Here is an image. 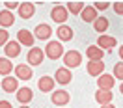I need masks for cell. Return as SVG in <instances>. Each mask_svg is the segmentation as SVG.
<instances>
[{"label":"cell","mask_w":123,"mask_h":108,"mask_svg":"<svg viewBox=\"0 0 123 108\" xmlns=\"http://www.w3.org/2000/svg\"><path fill=\"white\" fill-rule=\"evenodd\" d=\"M114 11L117 13V15H123V2H114Z\"/></svg>","instance_id":"obj_29"},{"label":"cell","mask_w":123,"mask_h":108,"mask_svg":"<svg viewBox=\"0 0 123 108\" xmlns=\"http://www.w3.org/2000/svg\"><path fill=\"white\" fill-rule=\"evenodd\" d=\"M54 84H56V80L52 77H49V75H43L37 80V88H39V91H43V93L54 91Z\"/></svg>","instance_id":"obj_8"},{"label":"cell","mask_w":123,"mask_h":108,"mask_svg":"<svg viewBox=\"0 0 123 108\" xmlns=\"http://www.w3.org/2000/svg\"><path fill=\"white\" fill-rule=\"evenodd\" d=\"M45 60V52H43V48H39V47H32L28 54H26V62L32 63V67L34 65H41Z\"/></svg>","instance_id":"obj_4"},{"label":"cell","mask_w":123,"mask_h":108,"mask_svg":"<svg viewBox=\"0 0 123 108\" xmlns=\"http://www.w3.org/2000/svg\"><path fill=\"white\" fill-rule=\"evenodd\" d=\"M119 60H121V62H123V45L119 47Z\"/></svg>","instance_id":"obj_32"},{"label":"cell","mask_w":123,"mask_h":108,"mask_svg":"<svg viewBox=\"0 0 123 108\" xmlns=\"http://www.w3.org/2000/svg\"><path fill=\"white\" fill-rule=\"evenodd\" d=\"M67 11L73 13V15H80L82 9H84V2H67Z\"/></svg>","instance_id":"obj_25"},{"label":"cell","mask_w":123,"mask_h":108,"mask_svg":"<svg viewBox=\"0 0 123 108\" xmlns=\"http://www.w3.org/2000/svg\"><path fill=\"white\" fill-rule=\"evenodd\" d=\"M71 78H73V75H71V71L67 69V67H60V69H56V73H54V80L62 86L69 84Z\"/></svg>","instance_id":"obj_11"},{"label":"cell","mask_w":123,"mask_h":108,"mask_svg":"<svg viewBox=\"0 0 123 108\" xmlns=\"http://www.w3.org/2000/svg\"><path fill=\"white\" fill-rule=\"evenodd\" d=\"M9 41V34L8 30H4V28H0V47H6V43Z\"/></svg>","instance_id":"obj_27"},{"label":"cell","mask_w":123,"mask_h":108,"mask_svg":"<svg viewBox=\"0 0 123 108\" xmlns=\"http://www.w3.org/2000/svg\"><path fill=\"white\" fill-rule=\"evenodd\" d=\"M88 75H92V77H101L103 75V71H105V63L103 62H88Z\"/></svg>","instance_id":"obj_19"},{"label":"cell","mask_w":123,"mask_h":108,"mask_svg":"<svg viewBox=\"0 0 123 108\" xmlns=\"http://www.w3.org/2000/svg\"><path fill=\"white\" fill-rule=\"evenodd\" d=\"M13 69H15V67H13V63L9 62L8 58H0V75H2V77H9Z\"/></svg>","instance_id":"obj_24"},{"label":"cell","mask_w":123,"mask_h":108,"mask_svg":"<svg viewBox=\"0 0 123 108\" xmlns=\"http://www.w3.org/2000/svg\"><path fill=\"white\" fill-rule=\"evenodd\" d=\"M17 41L21 43V45L24 47H34V41H36V36L32 34L30 30H26V28H23V30H19L17 32Z\"/></svg>","instance_id":"obj_6"},{"label":"cell","mask_w":123,"mask_h":108,"mask_svg":"<svg viewBox=\"0 0 123 108\" xmlns=\"http://www.w3.org/2000/svg\"><path fill=\"white\" fill-rule=\"evenodd\" d=\"M2 90L6 93H17V90H19V78L17 77H4L2 78Z\"/></svg>","instance_id":"obj_7"},{"label":"cell","mask_w":123,"mask_h":108,"mask_svg":"<svg viewBox=\"0 0 123 108\" xmlns=\"http://www.w3.org/2000/svg\"><path fill=\"white\" fill-rule=\"evenodd\" d=\"M13 71H15V77L19 78V80H30V78H32V67H30V65H26V63L17 65Z\"/></svg>","instance_id":"obj_17"},{"label":"cell","mask_w":123,"mask_h":108,"mask_svg":"<svg viewBox=\"0 0 123 108\" xmlns=\"http://www.w3.org/2000/svg\"><path fill=\"white\" fill-rule=\"evenodd\" d=\"M50 101H52V104H56V106H65L71 101V95L67 91H63V90H56L50 95Z\"/></svg>","instance_id":"obj_5"},{"label":"cell","mask_w":123,"mask_h":108,"mask_svg":"<svg viewBox=\"0 0 123 108\" xmlns=\"http://www.w3.org/2000/svg\"><path fill=\"white\" fill-rule=\"evenodd\" d=\"M86 56L90 62H103V56H105V50L99 48L97 45H90L86 48Z\"/></svg>","instance_id":"obj_12"},{"label":"cell","mask_w":123,"mask_h":108,"mask_svg":"<svg viewBox=\"0 0 123 108\" xmlns=\"http://www.w3.org/2000/svg\"><path fill=\"white\" fill-rule=\"evenodd\" d=\"M114 84H116V78H114V75H101V77H97V86H99V90H106V91H110L112 88H114Z\"/></svg>","instance_id":"obj_10"},{"label":"cell","mask_w":123,"mask_h":108,"mask_svg":"<svg viewBox=\"0 0 123 108\" xmlns=\"http://www.w3.org/2000/svg\"><path fill=\"white\" fill-rule=\"evenodd\" d=\"M19 108H30V106H28V104H21Z\"/></svg>","instance_id":"obj_35"},{"label":"cell","mask_w":123,"mask_h":108,"mask_svg":"<svg viewBox=\"0 0 123 108\" xmlns=\"http://www.w3.org/2000/svg\"><path fill=\"white\" fill-rule=\"evenodd\" d=\"M108 6H110L108 2H95V4H93V8L97 9V11H103V9H108Z\"/></svg>","instance_id":"obj_28"},{"label":"cell","mask_w":123,"mask_h":108,"mask_svg":"<svg viewBox=\"0 0 123 108\" xmlns=\"http://www.w3.org/2000/svg\"><path fill=\"white\" fill-rule=\"evenodd\" d=\"M112 99H114V95L110 91H106V90H97V91H95V101L99 102L101 106H103V104H110Z\"/></svg>","instance_id":"obj_20"},{"label":"cell","mask_w":123,"mask_h":108,"mask_svg":"<svg viewBox=\"0 0 123 108\" xmlns=\"http://www.w3.org/2000/svg\"><path fill=\"white\" fill-rule=\"evenodd\" d=\"M116 45H117L116 37H110V36H99V39H97V47L103 48V50H106V52L116 48Z\"/></svg>","instance_id":"obj_13"},{"label":"cell","mask_w":123,"mask_h":108,"mask_svg":"<svg viewBox=\"0 0 123 108\" xmlns=\"http://www.w3.org/2000/svg\"><path fill=\"white\" fill-rule=\"evenodd\" d=\"M4 52H6V56L8 58H17L19 54H21V43L19 41H8L6 43V47H4Z\"/></svg>","instance_id":"obj_16"},{"label":"cell","mask_w":123,"mask_h":108,"mask_svg":"<svg viewBox=\"0 0 123 108\" xmlns=\"http://www.w3.org/2000/svg\"><path fill=\"white\" fill-rule=\"evenodd\" d=\"M43 52L49 60H60L62 56H63V45H62V41H49L47 47L43 48Z\"/></svg>","instance_id":"obj_1"},{"label":"cell","mask_w":123,"mask_h":108,"mask_svg":"<svg viewBox=\"0 0 123 108\" xmlns=\"http://www.w3.org/2000/svg\"><path fill=\"white\" fill-rule=\"evenodd\" d=\"M114 78H119V80L123 82V63L121 62L114 65Z\"/></svg>","instance_id":"obj_26"},{"label":"cell","mask_w":123,"mask_h":108,"mask_svg":"<svg viewBox=\"0 0 123 108\" xmlns=\"http://www.w3.org/2000/svg\"><path fill=\"white\" fill-rule=\"evenodd\" d=\"M119 93L123 95V82H121V86H119Z\"/></svg>","instance_id":"obj_34"},{"label":"cell","mask_w":123,"mask_h":108,"mask_svg":"<svg viewBox=\"0 0 123 108\" xmlns=\"http://www.w3.org/2000/svg\"><path fill=\"white\" fill-rule=\"evenodd\" d=\"M56 36H58V39H60L62 43L63 41H71L73 39V28L67 26V24H62V26H58V30H56Z\"/></svg>","instance_id":"obj_18"},{"label":"cell","mask_w":123,"mask_h":108,"mask_svg":"<svg viewBox=\"0 0 123 108\" xmlns=\"http://www.w3.org/2000/svg\"><path fill=\"white\" fill-rule=\"evenodd\" d=\"M34 34H36V39L47 41V39L52 36V28H50L49 24H37V26H36V30H34Z\"/></svg>","instance_id":"obj_15"},{"label":"cell","mask_w":123,"mask_h":108,"mask_svg":"<svg viewBox=\"0 0 123 108\" xmlns=\"http://www.w3.org/2000/svg\"><path fill=\"white\" fill-rule=\"evenodd\" d=\"M108 26H110V21H108L106 17H97V19L93 21V28H95V32H99V34L106 32Z\"/></svg>","instance_id":"obj_23"},{"label":"cell","mask_w":123,"mask_h":108,"mask_svg":"<svg viewBox=\"0 0 123 108\" xmlns=\"http://www.w3.org/2000/svg\"><path fill=\"white\" fill-rule=\"evenodd\" d=\"M67 17H69V11H67L65 6H62V4H58V6H54V8L50 9V19H52L54 23H58L60 26L65 24Z\"/></svg>","instance_id":"obj_3"},{"label":"cell","mask_w":123,"mask_h":108,"mask_svg":"<svg viewBox=\"0 0 123 108\" xmlns=\"http://www.w3.org/2000/svg\"><path fill=\"white\" fill-rule=\"evenodd\" d=\"M63 63H65L67 69H75V67H78L82 63V54L78 50H67L63 54Z\"/></svg>","instance_id":"obj_2"},{"label":"cell","mask_w":123,"mask_h":108,"mask_svg":"<svg viewBox=\"0 0 123 108\" xmlns=\"http://www.w3.org/2000/svg\"><path fill=\"white\" fill-rule=\"evenodd\" d=\"M13 23H15V19H13V13H11V11H8V9L0 11V26H2L4 30L9 28Z\"/></svg>","instance_id":"obj_22"},{"label":"cell","mask_w":123,"mask_h":108,"mask_svg":"<svg viewBox=\"0 0 123 108\" xmlns=\"http://www.w3.org/2000/svg\"><path fill=\"white\" fill-rule=\"evenodd\" d=\"M15 95H17V101H19L21 104H28V102L34 99V91H32L30 88H26V86H24V88H19Z\"/></svg>","instance_id":"obj_14"},{"label":"cell","mask_w":123,"mask_h":108,"mask_svg":"<svg viewBox=\"0 0 123 108\" xmlns=\"http://www.w3.org/2000/svg\"><path fill=\"white\" fill-rule=\"evenodd\" d=\"M80 19H82L84 23H93V21L97 19V9L93 8V6H84L82 13H80Z\"/></svg>","instance_id":"obj_21"},{"label":"cell","mask_w":123,"mask_h":108,"mask_svg":"<svg viewBox=\"0 0 123 108\" xmlns=\"http://www.w3.org/2000/svg\"><path fill=\"white\" fill-rule=\"evenodd\" d=\"M101 108H116V106H114V104H112V102H110V104H103V106H101Z\"/></svg>","instance_id":"obj_33"},{"label":"cell","mask_w":123,"mask_h":108,"mask_svg":"<svg viewBox=\"0 0 123 108\" xmlns=\"http://www.w3.org/2000/svg\"><path fill=\"white\" fill-rule=\"evenodd\" d=\"M0 108H13L9 101H0Z\"/></svg>","instance_id":"obj_31"},{"label":"cell","mask_w":123,"mask_h":108,"mask_svg":"<svg viewBox=\"0 0 123 108\" xmlns=\"http://www.w3.org/2000/svg\"><path fill=\"white\" fill-rule=\"evenodd\" d=\"M17 13H19L21 19H32L34 13H36V4H32V2H23V4H19Z\"/></svg>","instance_id":"obj_9"},{"label":"cell","mask_w":123,"mask_h":108,"mask_svg":"<svg viewBox=\"0 0 123 108\" xmlns=\"http://www.w3.org/2000/svg\"><path fill=\"white\" fill-rule=\"evenodd\" d=\"M17 4H19V2H4V6L8 8V11H9V9H19Z\"/></svg>","instance_id":"obj_30"}]
</instances>
